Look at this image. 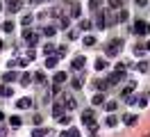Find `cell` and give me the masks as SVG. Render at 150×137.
I'll use <instances>...</instances> for the list:
<instances>
[{"mask_svg": "<svg viewBox=\"0 0 150 137\" xmlns=\"http://www.w3.org/2000/svg\"><path fill=\"white\" fill-rule=\"evenodd\" d=\"M82 121H84V126L91 130L96 135V130H98V123H96V117H93V110H84L82 112Z\"/></svg>", "mask_w": 150, "mask_h": 137, "instance_id": "6da1fadb", "label": "cell"}, {"mask_svg": "<svg viewBox=\"0 0 150 137\" xmlns=\"http://www.w3.org/2000/svg\"><path fill=\"white\" fill-rule=\"evenodd\" d=\"M123 48V39H114V41H109V46H107V55L109 57H116V55L121 53Z\"/></svg>", "mask_w": 150, "mask_h": 137, "instance_id": "7a4b0ae2", "label": "cell"}, {"mask_svg": "<svg viewBox=\"0 0 150 137\" xmlns=\"http://www.w3.org/2000/svg\"><path fill=\"white\" fill-rule=\"evenodd\" d=\"M148 30H150V25L146 21H137V23H134V34L143 37V34H148Z\"/></svg>", "mask_w": 150, "mask_h": 137, "instance_id": "3957f363", "label": "cell"}, {"mask_svg": "<svg viewBox=\"0 0 150 137\" xmlns=\"http://www.w3.org/2000/svg\"><path fill=\"white\" fill-rule=\"evenodd\" d=\"M84 64H86L84 55H77V57L73 60V69H75V71H82V69H84Z\"/></svg>", "mask_w": 150, "mask_h": 137, "instance_id": "277c9868", "label": "cell"}, {"mask_svg": "<svg viewBox=\"0 0 150 137\" xmlns=\"http://www.w3.org/2000/svg\"><path fill=\"white\" fill-rule=\"evenodd\" d=\"M23 39H25V41H30V46H34L39 41V37L34 34V32H30V30H25V32H23Z\"/></svg>", "mask_w": 150, "mask_h": 137, "instance_id": "5b68a950", "label": "cell"}, {"mask_svg": "<svg viewBox=\"0 0 150 137\" xmlns=\"http://www.w3.org/2000/svg\"><path fill=\"white\" fill-rule=\"evenodd\" d=\"M7 9H9V14H16L21 9V2L18 0H7Z\"/></svg>", "mask_w": 150, "mask_h": 137, "instance_id": "8992f818", "label": "cell"}, {"mask_svg": "<svg viewBox=\"0 0 150 137\" xmlns=\"http://www.w3.org/2000/svg\"><path fill=\"white\" fill-rule=\"evenodd\" d=\"M123 121H125L127 126H134V123L139 121V117H137V114H123Z\"/></svg>", "mask_w": 150, "mask_h": 137, "instance_id": "52a82bcc", "label": "cell"}, {"mask_svg": "<svg viewBox=\"0 0 150 137\" xmlns=\"http://www.w3.org/2000/svg\"><path fill=\"white\" fill-rule=\"evenodd\" d=\"M57 60H59L57 55H48V57H46V69H52V66L57 64Z\"/></svg>", "mask_w": 150, "mask_h": 137, "instance_id": "ba28073f", "label": "cell"}, {"mask_svg": "<svg viewBox=\"0 0 150 137\" xmlns=\"http://www.w3.org/2000/svg\"><path fill=\"white\" fill-rule=\"evenodd\" d=\"M62 82H66V71H57L55 73V85H62Z\"/></svg>", "mask_w": 150, "mask_h": 137, "instance_id": "9c48e42d", "label": "cell"}, {"mask_svg": "<svg viewBox=\"0 0 150 137\" xmlns=\"http://www.w3.org/2000/svg\"><path fill=\"white\" fill-rule=\"evenodd\" d=\"M16 78H18V73H14V71H7L5 75H2V80H5V82H14Z\"/></svg>", "mask_w": 150, "mask_h": 137, "instance_id": "30bf717a", "label": "cell"}, {"mask_svg": "<svg viewBox=\"0 0 150 137\" xmlns=\"http://www.w3.org/2000/svg\"><path fill=\"white\" fill-rule=\"evenodd\" d=\"M146 53H148V50H146V46H141V44L134 46V55H137V57H143Z\"/></svg>", "mask_w": 150, "mask_h": 137, "instance_id": "8fae6325", "label": "cell"}, {"mask_svg": "<svg viewBox=\"0 0 150 137\" xmlns=\"http://www.w3.org/2000/svg\"><path fill=\"white\" fill-rule=\"evenodd\" d=\"M41 32H43V34H46V37H55V34H57L55 25H46V27H43V30H41Z\"/></svg>", "mask_w": 150, "mask_h": 137, "instance_id": "7c38bea8", "label": "cell"}, {"mask_svg": "<svg viewBox=\"0 0 150 137\" xmlns=\"http://www.w3.org/2000/svg\"><path fill=\"white\" fill-rule=\"evenodd\" d=\"M62 137H80V130H77V128H68V130H64Z\"/></svg>", "mask_w": 150, "mask_h": 137, "instance_id": "4fadbf2b", "label": "cell"}, {"mask_svg": "<svg viewBox=\"0 0 150 137\" xmlns=\"http://www.w3.org/2000/svg\"><path fill=\"white\" fill-rule=\"evenodd\" d=\"M96 25H98V27H105V25H107V18H105L103 11H100V14H98V18H96Z\"/></svg>", "mask_w": 150, "mask_h": 137, "instance_id": "5bb4252c", "label": "cell"}, {"mask_svg": "<svg viewBox=\"0 0 150 137\" xmlns=\"http://www.w3.org/2000/svg\"><path fill=\"white\" fill-rule=\"evenodd\" d=\"M30 105H32V98H21V100H18V108H21V110H28Z\"/></svg>", "mask_w": 150, "mask_h": 137, "instance_id": "9a60e30c", "label": "cell"}, {"mask_svg": "<svg viewBox=\"0 0 150 137\" xmlns=\"http://www.w3.org/2000/svg\"><path fill=\"white\" fill-rule=\"evenodd\" d=\"M96 69H98V71H103V69H107V60H103V57H98V60H96Z\"/></svg>", "mask_w": 150, "mask_h": 137, "instance_id": "2e32d148", "label": "cell"}, {"mask_svg": "<svg viewBox=\"0 0 150 137\" xmlns=\"http://www.w3.org/2000/svg\"><path fill=\"white\" fill-rule=\"evenodd\" d=\"M116 108H118V103H116V100H107V103H105V110H107V112H114Z\"/></svg>", "mask_w": 150, "mask_h": 137, "instance_id": "e0dca14e", "label": "cell"}, {"mask_svg": "<svg viewBox=\"0 0 150 137\" xmlns=\"http://www.w3.org/2000/svg\"><path fill=\"white\" fill-rule=\"evenodd\" d=\"M80 11H82V9H80V5H77V2H73V9H71V16H73V18H80Z\"/></svg>", "mask_w": 150, "mask_h": 137, "instance_id": "ac0fdd59", "label": "cell"}, {"mask_svg": "<svg viewBox=\"0 0 150 137\" xmlns=\"http://www.w3.org/2000/svg\"><path fill=\"white\" fill-rule=\"evenodd\" d=\"M64 103H66L64 108H68V110H75V108H77V105H75V98H73V96H68V98H66Z\"/></svg>", "mask_w": 150, "mask_h": 137, "instance_id": "d6986e66", "label": "cell"}, {"mask_svg": "<svg viewBox=\"0 0 150 137\" xmlns=\"http://www.w3.org/2000/svg\"><path fill=\"white\" fill-rule=\"evenodd\" d=\"M2 30H5V32H14V21H5V23H2Z\"/></svg>", "mask_w": 150, "mask_h": 137, "instance_id": "ffe728a7", "label": "cell"}, {"mask_svg": "<svg viewBox=\"0 0 150 137\" xmlns=\"http://www.w3.org/2000/svg\"><path fill=\"white\" fill-rule=\"evenodd\" d=\"M71 87H73V89H82V78H73V80H71Z\"/></svg>", "mask_w": 150, "mask_h": 137, "instance_id": "44dd1931", "label": "cell"}, {"mask_svg": "<svg viewBox=\"0 0 150 137\" xmlns=\"http://www.w3.org/2000/svg\"><path fill=\"white\" fill-rule=\"evenodd\" d=\"M43 53H46V57H48V55H55V46L46 44V46H43Z\"/></svg>", "mask_w": 150, "mask_h": 137, "instance_id": "7402d4cb", "label": "cell"}, {"mask_svg": "<svg viewBox=\"0 0 150 137\" xmlns=\"http://www.w3.org/2000/svg\"><path fill=\"white\" fill-rule=\"evenodd\" d=\"M93 105H105V96L103 94H96L93 96Z\"/></svg>", "mask_w": 150, "mask_h": 137, "instance_id": "603a6c76", "label": "cell"}, {"mask_svg": "<svg viewBox=\"0 0 150 137\" xmlns=\"http://www.w3.org/2000/svg\"><path fill=\"white\" fill-rule=\"evenodd\" d=\"M134 87H137V85H134V82H130V85H127V87L123 89V96L127 98V96H130V94H132V89H134Z\"/></svg>", "mask_w": 150, "mask_h": 137, "instance_id": "cb8c5ba5", "label": "cell"}, {"mask_svg": "<svg viewBox=\"0 0 150 137\" xmlns=\"http://www.w3.org/2000/svg\"><path fill=\"white\" fill-rule=\"evenodd\" d=\"M30 82H32V75H30V73H23V75H21V85H30Z\"/></svg>", "mask_w": 150, "mask_h": 137, "instance_id": "d4e9b609", "label": "cell"}, {"mask_svg": "<svg viewBox=\"0 0 150 137\" xmlns=\"http://www.w3.org/2000/svg\"><path fill=\"white\" fill-rule=\"evenodd\" d=\"M137 69H139L141 73H146V71H148V62H143V60H141V62L137 64Z\"/></svg>", "mask_w": 150, "mask_h": 137, "instance_id": "484cf974", "label": "cell"}, {"mask_svg": "<svg viewBox=\"0 0 150 137\" xmlns=\"http://www.w3.org/2000/svg\"><path fill=\"white\" fill-rule=\"evenodd\" d=\"M146 103H148V96H137V105H139V108H143Z\"/></svg>", "mask_w": 150, "mask_h": 137, "instance_id": "4316f807", "label": "cell"}, {"mask_svg": "<svg viewBox=\"0 0 150 137\" xmlns=\"http://www.w3.org/2000/svg\"><path fill=\"white\" fill-rule=\"evenodd\" d=\"M62 112H64V105H55V108H52V114H55V117H62Z\"/></svg>", "mask_w": 150, "mask_h": 137, "instance_id": "83f0119b", "label": "cell"}, {"mask_svg": "<svg viewBox=\"0 0 150 137\" xmlns=\"http://www.w3.org/2000/svg\"><path fill=\"white\" fill-rule=\"evenodd\" d=\"M11 87H0V96H11Z\"/></svg>", "mask_w": 150, "mask_h": 137, "instance_id": "f1b7e54d", "label": "cell"}, {"mask_svg": "<svg viewBox=\"0 0 150 137\" xmlns=\"http://www.w3.org/2000/svg\"><path fill=\"white\" fill-rule=\"evenodd\" d=\"M105 123H107V126H116V123H118V121H116V117H114V114H109V117H107V121H105Z\"/></svg>", "mask_w": 150, "mask_h": 137, "instance_id": "f546056e", "label": "cell"}, {"mask_svg": "<svg viewBox=\"0 0 150 137\" xmlns=\"http://www.w3.org/2000/svg\"><path fill=\"white\" fill-rule=\"evenodd\" d=\"M121 5H123V0H109V7L112 9H118Z\"/></svg>", "mask_w": 150, "mask_h": 137, "instance_id": "4dcf8cb0", "label": "cell"}, {"mask_svg": "<svg viewBox=\"0 0 150 137\" xmlns=\"http://www.w3.org/2000/svg\"><path fill=\"white\" fill-rule=\"evenodd\" d=\"M116 21H127V11H118V14H116Z\"/></svg>", "mask_w": 150, "mask_h": 137, "instance_id": "1f68e13d", "label": "cell"}, {"mask_svg": "<svg viewBox=\"0 0 150 137\" xmlns=\"http://www.w3.org/2000/svg\"><path fill=\"white\" fill-rule=\"evenodd\" d=\"M32 137H46V130H43V128H37V130L32 133Z\"/></svg>", "mask_w": 150, "mask_h": 137, "instance_id": "d6a6232c", "label": "cell"}, {"mask_svg": "<svg viewBox=\"0 0 150 137\" xmlns=\"http://www.w3.org/2000/svg\"><path fill=\"white\" fill-rule=\"evenodd\" d=\"M55 50H57V57H64V55H66V44L59 46V48H55Z\"/></svg>", "mask_w": 150, "mask_h": 137, "instance_id": "836d02e7", "label": "cell"}, {"mask_svg": "<svg viewBox=\"0 0 150 137\" xmlns=\"http://www.w3.org/2000/svg\"><path fill=\"white\" fill-rule=\"evenodd\" d=\"M9 123H11L14 128H18V126H21V117H11V119H9Z\"/></svg>", "mask_w": 150, "mask_h": 137, "instance_id": "e575fe53", "label": "cell"}, {"mask_svg": "<svg viewBox=\"0 0 150 137\" xmlns=\"http://www.w3.org/2000/svg\"><path fill=\"white\" fill-rule=\"evenodd\" d=\"M21 23H23V25L28 27V25H30V23H32V16H28V14H25V16L21 18Z\"/></svg>", "mask_w": 150, "mask_h": 137, "instance_id": "d590c367", "label": "cell"}, {"mask_svg": "<svg viewBox=\"0 0 150 137\" xmlns=\"http://www.w3.org/2000/svg\"><path fill=\"white\" fill-rule=\"evenodd\" d=\"M96 44V37H84V46H93Z\"/></svg>", "mask_w": 150, "mask_h": 137, "instance_id": "8d00e7d4", "label": "cell"}, {"mask_svg": "<svg viewBox=\"0 0 150 137\" xmlns=\"http://www.w3.org/2000/svg\"><path fill=\"white\" fill-rule=\"evenodd\" d=\"M100 2H103V0H91V2H89V7H91V9H98V7H100Z\"/></svg>", "mask_w": 150, "mask_h": 137, "instance_id": "74e56055", "label": "cell"}, {"mask_svg": "<svg viewBox=\"0 0 150 137\" xmlns=\"http://www.w3.org/2000/svg\"><path fill=\"white\" fill-rule=\"evenodd\" d=\"M80 30H91V23H89V21H82V23H80Z\"/></svg>", "mask_w": 150, "mask_h": 137, "instance_id": "f35d334b", "label": "cell"}, {"mask_svg": "<svg viewBox=\"0 0 150 137\" xmlns=\"http://www.w3.org/2000/svg\"><path fill=\"white\" fill-rule=\"evenodd\" d=\"M34 78H37V82H46V73H41V71H39Z\"/></svg>", "mask_w": 150, "mask_h": 137, "instance_id": "ab89813d", "label": "cell"}, {"mask_svg": "<svg viewBox=\"0 0 150 137\" xmlns=\"http://www.w3.org/2000/svg\"><path fill=\"white\" fill-rule=\"evenodd\" d=\"M59 123H64V126H66V123H71V117H59Z\"/></svg>", "mask_w": 150, "mask_h": 137, "instance_id": "60d3db41", "label": "cell"}, {"mask_svg": "<svg viewBox=\"0 0 150 137\" xmlns=\"http://www.w3.org/2000/svg\"><path fill=\"white\" fill-rule=\"evenodd\" d=\"M59 23H62V27H68V23H71V21H68V18L64 16V18H62V21H59Z\"/></svg>", "mask_w": 150, "mask_h": 137, "instance_id": "b9f144b4", "label": "cell"}, {"mask_svg": "<svg viewBox=\"0 0 150 137\" xmlns=\"http://www.w3.org/2000/svg\"><path fill=\"white\" fill-rule=\"evenodd\" d=\"M134 2H137V5H139V7H143V5H146V2H148V0H134Z\"/></svg>", "mask_w": 150, "mask_h": 137, "instance_id": "7bdbcfd3", "label": "cell"}, {"mask_svg": "<svg viewBox=\"0 0 150 137\" xmlns=\"http://www.w3.org/2000/svg\"><path fill=\"white\" fill-rule=\"evenodd\" d=\"M146 50H150V41H148V44H146Z\"/></svg>", "mask_w": 150, "mask_h": 137, "instance_id": "ee69618b", "label": "cell"}, {"mask_svg": "<svg viewBox=\"0 0 150 137\" xmlns=\"http://www.w3.org/2000/svg\"><path fill=\"white\" fill-rule=\"evenodd\" d=\"M0 9H2V5H0Z\"/></svg>", "mask_w": 150, "mask_h": 137, "instance_id": "f6af8a7d", "label": "cell"}, {"mask_svg": "<svg viewBox=\"0 0 150 137\" xmlns=\"http://www.w3.org/2000/svg\"><path fill=\"white\" fill-rule=\"evenodd\" d=\"M146 137H150V135H146Z\"/></svg>", "mask_w": 150, "mask_h": 137, "instance_id": "bcb514c9", "label": "cell"}]
</instances>
